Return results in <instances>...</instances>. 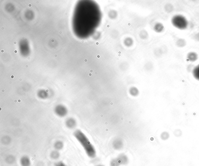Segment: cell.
I'll use <instances>...</instances> for the list:
<instances>
[{"mask_svg": "<svg viewBox=\"0 0 199 166\" xmlns=\"http://www.w3.org/2000/svg\"><path fill=\"white\" fill-rule=\"evenodd\" d=\"M74 135L83 147L87 156L90 159H95L97 156L96 149L85 134L82 131L77 130L75 131Z\"/></svg>", "mask_w": 199, "mask_h": 166, "instance_id": "obj_1", "label": "cell"}, {"mask_svg": "<svg viewBox=\"0 0 199 166\" xmlns=\"http://www.w3.org/2000/svg\"><path fill=\"white\" fill-rule=\"evenodd\" d=\"M173 26L180 30H184L187 28L188 22L185 18L182 16L178 15L173 17L172 20Z\"/></svg>", "mask_w": 199, "mask_h": 166, "instance_id": "obj_2", "label": "cell"}, {"mask_svg": "<svg viewBox=\"0 0 199 166\" xmlns=\"http://www.w3.org/2000/svg\"><path fill=\"white\" fill-rule=\"evenodd\" d=\"M116 158L121 165H127L129 162V159L128 156L125 153H120Z\"/></svg>", "mask_w": 199, "mask_h": 166, "instance_id": "obj_3", "label": "cell"}, {"mask_svg": "<svg viewBox=\"0 0 199 166\" xmlns=\"http://www.w3.org/2000/svg\"><path fill=\"white\" fill-rule=\"evenodd\" d=\"M113 148L116 150H120L123 148V142L122 139L119 138L114 139L112 143Z\"/></svg>", "mask_w": 199, "mask_h": 166, "instance_id": "obj_4", "label": "cell"}, {"mask_svg": "<svg viewBox=\"0 0 199 166\" xmlns=\"http://www.w3.org/2000/svg\"><path fill=\"white\" fill-rule=\"evenodd\" d=\"M55 112L59 116H63L66 115L67 110L66 107L63 106L58 105L56 107Z\"/></svg>", "mask_w": 199, "mask_h": 166, "instance_id": "obj_5", "label": "cell"}, {"mask_svg": "<svg viewBox=\"0 0 199 166\" xmlns=\"http://www.w3.org/2000/svg\"><path fill=\"white\" fill-rule=\"evenodd\" d=\"M129 92L130 95L134 97H137L139 94V90L135 87H132L130 88Z\"/></svg>", "mask_w": 199, "mask_h": 166, "instance_id": "obj_6", "label": "cell"}, {"mask_svg": "<svg viewBox=\"0 0 199 166\" xmlns=\"http://www.w3.org/2000/svg\"><path fill=\"white\" fill-rule=\"evenodd\" d=\"M21 164L22 166H29L31 165V161L27 157H23L21 159Z\"/></svg>", "mask_w": 199, "mask_h": 166, "instance_id": "obj_7", "label": "cell"}, {"mask_svg": "<svg viewBox=\"0 0 199 166\" xmlns=\"http://www.w3.org/2000/svg\"><path fill=\"white\" fill-rule=\"evenodd\" d=\"M192 74L194 77L199 81V64L194 68Z\"/></svg>", "mask_w": 199, "mask_h": 166, "instance_id": "obj_8", "label": "cell"}, {"mask_svg": "<svg viewBox=\"0 0 199 166\" xmlns=\"http://www.w3.org/2000/svg\"><path fill=\"white\" fill-rule=\"evenodd\" d=\"M198 57H197V55L196 53H189L187 56V58L189 59V60L191 61H195L197 59Z\"/></svg>", "mask_w": 199, "mask_h": 166, "instance_id": "obj_9", "label": "cell"}, {"mask_svg": "<svg viewBox=\"0 0 199 166\" xmlns=\"http://www.w3.org/2000/svg\"><path fill=\"white\" fill-rule=\"evenodd\" d=\"M110 166H120L118 161L117 158L112 159H111L109 163Z\"/></svg>", "mask_w": 199, "mask_h": 166, "instance_id": "obj_10", "label": "cell"}, {"mask_svg": "<svg viewBox=\"0 0 199 166\" xmlns=\"http://www.w3.org/2000/svg\"><path fill=\"white\" fill-rule=\"evenodd\" d=\"M161 138L163 140H168L169 137V135L168 132H163L160 135Z\"/></svg>", "mask_w": 199, "mask_h": 166, "instance_id": "obj_11", "label": "cell"}, {"mask_svg": "<svg viewBox=\"0 0 199 166\" xmlns=\"http://www.w3.org/2000/svg\"><path fill=\"white\" fill-rule=\"evenodd\" d=\"M55 166H67L64 163L62 162H59L57 163Z\"/></svg>", "mask_w": 199, "mask_h": 166, "instance_id": "obj_12", "label": "cell"}, {"mask_svg": "<svg viewBox=\"0 0 199 166\" xmlns=\"http://www.w3.org/2000/svg\"><path fill=\"white\" fill-rule=\"evenodd\" d=\"M14 53H17V50H15V51H14Z\"/></svg>", "mask_w": 199, "mask_h": 166, "instance_id": "obj_13", "label": "cell"}, {"mask_svg": "<svg viewBox=\"0 0 199 166\" xmlns=\"http://www.w3.org/2000/svg\"><path fill=\"white\" fill-rule=\"evenodd\" d=\"M1 53H4V50H1Z\"/></svg>", "mask_w": 199, "mask_h": 166, "instance_id": "obj_14", "label": "cell"}, {"mask_svg": "<svg viewBox=\"0 0 199 166\" xmlns=\"http://www.w3.org/2000/svg\"><path fill=\"white\" fill-rule=\"evenodd\" d=\"M14 44H15V45H16V44H17V42H14Z\"/></svg>", "mask_w": 199, "mask_h": 166, "instance_id": "obj_15", "label": "cell"}, {"mask_svg": "<svg viewBox=\"0 0 199 166\" xmlns=\"http://www.w3.org/2000/svg\"><path fill=\"white\" fill-rule=\"evenodd\" d=\"M96 166H105L103 165H97Z\"/></svg>", "mask_w": 199, "mask_h": 166, "instance_id": "obj_16", "label": "cell"}, {"mask_svg": "<svg viewBox=\"0 0 199 166\" xmlns=\"http://www.w3.org/2000/svg\"><path fill=\"white\" fill-rule=\"evenodd\" d=\"M29 6L30 7H31V6H32V4H29V6Z\"/></svg>", "mask_w": 199, "mask_h": 166, "instance_id": "obj_17", "label": "cell"}, {"mask_svg": "<svg viewBox=\"0 0 199 166\" xmlns=\"http://www.w3.org/2000/svg\"><path fill=\"white\" fill-rule=\"evenodd\" d=\"M57 55H55V57H57Z\"/></svg>", "mask_w": 199, "mask_h": 166, "instance_id": "obj_18", "label": "cell"}, {"mask_svg": "<svg viewBox=\"0 0 199 166\" xmlns=\"http://www.w3.org/2000/svg\"><path fill=\"white\" fill-rule=\"evenodd\" d=\"M52 42H54V40H52Z\"/></svg>", "mask_w": 199, "mask_h": 166, "instance_id": "obj_19", "label": "cell"}]
</instances>
